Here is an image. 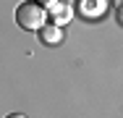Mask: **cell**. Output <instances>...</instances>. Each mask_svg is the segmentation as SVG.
I'll return each mask as SVG.
<instances>
[{
  "mask_svg": "<svg viewBox=\"0 0 123 118\" xmlns=\"http://www.w3.org/2000/svg\"><path fill=\"white\" fill-rule=\"evenodd\" d=\"M16 24L26 32H39L47 24V8L34 3V0H26L16 8Z\"/></svg>",
  "mask_w": 123,
  "mask_h": 118,
  "instance_id": "obj_1",
  "label": "cell"
},
{
  "mask_svg": "<svg viewBox=\"0 0 123 118\" xmlns=\"http://www.w3.org/2000/svg\"><path fill=\"white\" fill-rule=\"evenodd\" d=\"M71 19H74V8L66 5V3H60V0L47 8V21L55 24V26H63V24H68Z\"/></svg>",
  "mask_w": 123,
  "mask_h": 118,
  "instance_id": "obj_2",
  "label": "cell"
},
{
  "mask_svg": "<svg viewBox=\"0 0 123 118\" xmlns=\"http://www.w3.org/2000/svg\"><path fill=\"white\" fill-rule=\"evenodd\" d=\"M39 39L45 45H58V42H63V29L55 26V24H45L39 29Z\"/></svg>",
  "mask_w": 123,
  "mask_h": 118,
  "instance_id": "obj_3",
  "label": "cell"
},
{
  "mask_svg": "<svg viewBox=\"0 0 123 118\" xmlns=\"http://www.w3.org/2000/svg\"><path fill=\"white\" fill-rule=\"evenodd\" d=\"M79 11H81L84 16L94 19V16H99V13L105 11V0H79Z\"/></svg>",
  "mask_w": 123,
  "mask_h": 118,
  "instance_id": "obj_4",
  "label": "cell"
},
{
  "mask_svg": "<svg viewBox=\"0 0 123 118\" xmlns=\"http://www.w3.org/2000/svg\"><path fill=\"white\" fill-rule=\"evenodd\" d=\"M34 3H39V5H45V8H50V5H55L58 0H34Z\"/></svg>",
  "mask_w": 123,
  "mask_h": 118,
  "instance_id": "obj_5",
  "label": "cell"
},
{
  "mask_svg": "<svg viewBox=\"0 0 123 118\" xmlns=\"http://www.w3.org/2000/svg\"><path fill=\"white\" fill-rule=\"evenodd\" d=\"M5 118H26L24 113H11V116H5Z\"/></svg>",
  "mask_w": 123,
  "mask_h": 118,
  "instance_id": "obj_6",
  "label": "cell"
}]
</instances>
